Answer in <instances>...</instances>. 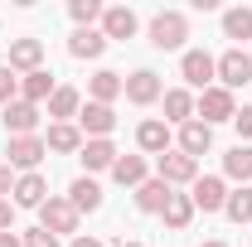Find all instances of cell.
<instances>
[{
    "label": "cell",
    "mask_w": 252,
    "mask_h": 247,
    "mask_svg": "<svg viewBox=\"0 0 252 247\" xmlns=\"http://www.w3.org/2000/svg\"><path fill=\"white\" fill-rule=\"evenodd\" d=\"M194 117H199L204 126L233 122V117H238V102H233V93H228V88H219V83H214L209 93H199V97H194Z\"/></svg>",
    "instance_id": "6da1fadb"
},
{
    "label": "cell",
    "mask_w": 252,
    "mask_h": 247,
    "mask_svg": "<svg viewBox=\"0 0 252 247\" xmlns=\"http://www.w3.org/2000/svg\"><path fill=\"white\" fill-rule=\"evenodd\" d=\"M78 218H83V214H78L68 199L49 194V199H44V209H39V228H44V233H54V238H73V233H78Z\"/></svg>",
    "instance_id": "7a4b0ae2"
},
{
    "label": "cell",
    "mask_w": 252,
    "mask_h": 247,
    "mask_svg": "<svg viewBox=\"0 0 252 247\" xmlns=\"http://www.w3.org/2000/svg\"><path fill=\"white\" fill-rule=\"evenodd\" d=\"M180 78H185L189 88L209 93V88H214V78H219V59H214V54H204V49H185V59H180Z\"/></svg>",
    "instance_id": "3957f363"
},
{
    "label": "cell",
    "mask_w": 252,
    "mask_h": 247,
    "mask_svg": "<svg viewBox=\"0 0 252 247\" xmlns=\"http://www.w3.org/2000/svg\"><path fill=\"white\" fill-rule=\"evenodd\" d=\"M185 39H189V20L180 10H160L151 20V44L156 49H185Z\"/></svg>",
    "instance_id": "277c9868"
},
{
    "label": "cell",
    "mask_w": 252,
    "mask_h": 247,
    "mask_svg": "<svg viewBox=\"0 0 252 247\" xmlns=\"http://www.w3.org/2000/svg\"><path fill=\"white\" fill-rule=\"evenodd\" d=\"M156 180H165V185H194L199 180V160H189L185 151H165L156 155Z\"/></svg>",
    "instance_id": "5b68a950"
},
{
    "label": "cell",
    "mask_w": 252,
    "mask_h": 247,
    "mask_svg": "<svg viewBox=\"0 0 252 247\" xmlns=\"http://www.w3.org/2000/svg\"><path fill=\"white\" fill-rule=\"evenodd\" d=\"M5 155H10V170H20V175H34V170H39V160L49 155V146H44V136H10Z\"/></svg>",
    "instance_id": "8992f818"
},
{
    "label": "cell",
    "mask_w": 252,
    "mask_h": 247,
    "mask_svg": "<svg viewBox=\"0 0 252 247\" xmlns=\"http://www.w3.org/2000/svg\"><path fill=\"white\" fill-rule=\"evenodd\" d=\"M122 97L131 102V107H151V102H160V97H165V88H160V73H151V68H136V73L122 83Z\"/></svg>",
    "instance_id": "52a82bcc"
},
{
    "label": "cell",
    "mask_w": 252,
    "mask_h": 247,
    "mask_svg": "<svg viewBox=\"0 0 252 247\" xmlns=\"http://www.w3.org/2000/svg\"><path fill=\"white\" fill-rule=\"evenodd\" d=\"M78 131H83V141H107V136L117 131V112L102 107V102H88V107L78 112Z\"/></svg>",
    "instance_id": "ba28073f"
},
{
    "label": "cell",
    "mask_w": 252,
    "mask_h": 247,
    "mask_svg": "<svg viewBox=\"0 0 252 247\" xmlns=\"http://www.w3.org/2000/svg\"><path fill=\"white\" fill-rule=\"evenodd\" d=\"M189 199H194V209H204V214H223V204H228L223 175H199V180L189 185Z\"/></svg>",
    "instance_id": "9c48e42d"
},
{
    "label": "cell",
    "mask_w": 252,
    "mask_h": 247,
    "mask_svg": "<svg viewBox=\"0 0 252 247\" xmlns=\"http://www.w3.org/2000/svg\"><path fill=\"white\" fill-rule=\"evenodd\" d=\"M243 83H252V54H243V49H223L219 54V88H243Z\"/></svg>",
    "instance_id": "30bf717a"
},
{
    "label": "cell",
    "mask_w": 252,
    "mask_h": 247,
    "mask_svg": "<svg viewBox=\"0 0 252 247\" xmlns=\"http://www.w3.org/2000/svg\"><path fill=\"white\" fill-rule=\"evenodd\" d=\"M136 146H141V155H165V151H175V131L160 117H151V122L136 126Z\"/></svg>",
    "instance_id": "8fae6325"
},
{
    "label": "cell",
    "mask_w": 252,
    "mask_h": 247,
    "mask_svg": "<svg viewBox=\"0 0 252 247\" xmlns=\"http://www.w3.org/2000/svg\"><path fill=\"white\" fill-rule=\"evenodd\" d=\"M10 68L25 78L44 68V39H10Z\"/></svg>",
    "instance_id": "7c38bea8"
},
{
    "label": "cell",
    "mask_w": 252,
    "mask_h": 247,
    "mask_svg": "<svg viewBox=\"0 0 252 247\" xmlns=\"http://www.w3.org/2000/svg\"><path fill=\"white\" fill-rule=\"evenodd\" d=\"M175 151H185L189 160L209 155V151H214V126H204L199 117H194V122H185V126H180V146H175Z\"/></svg>",
    "instance_id": "4fadbf2b"
},
{
    "label": "cell",
    "mask_w": 252,
    "mask_h": 247,
    "mask_svg": "<svg viewBox=\"0 0 252 247\" xmlns=\"http://www.w3.org/2000/svg\"><path fill=\"white\" fill-rule=\"evenodd\" d=\"M112 180H117L122 189H141L146 180H151V160H146V155H117Z\"/></svg>",
    "instance_id": "5bb4252c"
},
{
    "label": "cell",
    "mask_w": 252,
    "mask_h": 247,
    "mask_svg": "<svg viewBox=\"0 0 252 247\" xmlns=\"http://www.w3.org/2000/svg\"><path fill=\"white\" fill-rule=\"evenodd\" d=\"M54 93H59V83H54V73H49V68H39V73H25V78H20V102L44 107Z\"/></svg>",
    "instance_id": "9a60e30c"
},
{
    "label": "cell",
    "mask_w": 252,
    "mask_h": 247,
    "mask_svg": "<svg viewBox=\"0 0 252 247\" xmlns=\"http://www.w3.org/2000/svg\"><path fill=\"white\" fill-rule=\"evenodd\" d=\"M136 30H141V20H136L126 5H107V10H102V34H107V44H112V39H131Z\"/></svg>",
    "instance_id": "2e32d148"
},
{
    "label": "cell",
    "mask_w": 252,
    "mask_h": 247,
    "mask_svg": "<svg viewBox=\"0 0 252 247\" xmlns=\"http://www.w3.org/2000/svg\"><path fill=\"white\" fill-rule=\"evenodd\" d=\"M68 204H73L78 214H97V209H102V185H97L93 175H78V180L68 185Z\"/></svg>",
    "instance_id": "e0dca14e"
},
{
    "label": "cell",
    "mask_w": 252,
    "mask_h": 247,
    "mask_svg": "<svg viewBox=\"0 0 252 247\" xmlns=\"http://www.w3.org/2000/svg\"><path fill=\"white\" fill-rule=\"evenodd\" d=\"M122 73H112V68H97L93 83H88V102H102V107H112L117 97H122Z\"/></svg>",
    "instance_id": "ac0fdd59"
},
{
    "label": "cell",
    "mask_w": 252,
    "mask_h": 247,
    "mask_svg": "<svg viewBox=\"0 0 252 247\" xmlns=\"http://www.w3.org/2000/svg\"><path fill=\"white\" fill-rule=\"evenodd\" d=\"M44 199H49V180H44L39 170L15 180V204H20V209H44Z\"/></svg>",
    "instance_id": "d6986e66"
},
{
    "label": "cell",
    "mask_w": 252,
    "mask_h": 247,
    "mask_svg": "<svg viewBox=\"0 0 252 247\" xmlns=\"http://www.w3.org/2000/svg\"><path fill=\"white\" fill-rule=\"evenodd\" d=\"M117 146H112V141H83V151H78V160H83V170H88V175H97V170H112V165H117Z\"/></svg>",
    "instance_id": "ffe728a7"
},
{
    "label": "cell",
    "mask_w": 252,
    "mask_h": 247,
    "mask_svg": "<svg viewBox=\"0 0 252 247\" xmlns=\"http://www.w3.org/2000/svg\"><path fill=\"white\" fill-rule=\"evenodd\" d=\"M170 194H175V189L165 185V180H156V175H151L146 185L136 189V209H141V214H165V204H170Z\"/></svg>",
    "instance_id": "44dd1931"
},
{
    "label": "cell",
    "mask_w": 252,
    "mask_h": 247,
    "mask_svg": "<svg viewBox=\"0 0 252 247\" xmlns=\"http://www.w3.org/2000/svg\"><path fill=\"white\" fill-rule=\"evenodd\" d=\"M34 126H39V107L34 102H10L5 107V131L10 136H34Z\"/></svg>",
    "instance_id": "7402d4cb"
},
{
    "label": "cell",
    "mask_w": 252,
    "mask_h": 247,
    "mask_svg": "<svg viewBox=\"0 0 252 247\" xmlns=\"http://www.w3.org/2000/svg\"><path fill=\"white\" fill-rule=\"evenodd\" d=\"M44 146L59 151V155H78V151H83V131H78L73 122H54L49 136H44Z\"/></svg>",
    "instance_id": "603a6c76"
},
{
    "label": "cell",
    "mask_w": 252,
    "mask_h": 247,
    "mask_svg": "<svg viewBox=\"0 0 252 247\" xmlns=\"http://www.w3.org/2000/svg\"><path fill=\"white\" fill-rule=\"evenodd\" d=\"M194 122V93L189 88H170L165 93V126H185Z\"/></svg>",
    "instance_id": "cb8c5ba5"
},
{
    "label": "cell",
    "mask_w": 252,
    "mask_h": 247,
    "mask_svg": "<svg viewBox=\"0 0 252 247\" xmlns=\"http://www.w3.org/2000/svg\"><path fill=\"white\" fill-rule=\"evenodd\" d=\"M68 54H73V59H102V54H107V34L102 30H73Z\"/></svg>",
    "instance_id": "d4e9b609"
},
{
    "label": "cell",
    "mask_w": 252,
    "mask_h": 247,
    "mask_svg": "<svg viewBox=\"0 0 252 247\" xmlns=\"http://www.w3.org/2000/svg\"><path fill=\"white\" fill-rule=\"evenodd\" d=\"M44 107H49V117H54V122H73V117L83 112V93H78V88H59Z\"/></svg>",
    "instance_id": "484cf974"
},
{
    "label": "cell",
    "mask_w": 252,
    "mask_h": 247,
    "mask_svg": "<svg viewBox=\"0 0 252 247\" xmlns=\"http://www.w3.org/2000/svg\"><path fill=\"white\" fill-rule=\"evenodd\" d=\"M194 214H199V209H194V199H189V194H170V204H165V228H175V233H185L189 223H194Z\"/></svg>",
    "instance_id": "4316f807"
},
{
    "label": "cell",
    "mask_w": 252,
    "mask_h": 247,
    "mask_svg": "<svg viewBox=\"0 0 252 247\" xmlns=\"http://www.w3.org/2000/svg\"><path fill=\"white\" fill-rule=\"evenodd\" d=\"M223 175H228V180H238V185H248V180H252V146L238 141L233 151L223 155Z\"/></svg>",
    "instance_id": "83f0119b"
},
{
    "label": "cell",
    "mask_w": 252,
    "mask_h": 247,
    "mask_svg": "<svg viewBox=\"0 0 252 247\" xmlns=\"http://www.w3.org/2000/svg\"><path fill=\"white\" fill-rule=\"evenodd\" d=\"M223 214L233 218V223H252V185L228 189V204H223Z\"/></svg>",
    "instance_id": "f1b7e54d"
},
{
    "label": "cell",
    "mask_w": 252,
    "mask_h": 247,
    "mask_svg": "<svg viewBox=\"0 0 252 247\" xmlns=\"http://www.w3.org/2000/svg\"><path fill=\"white\" fill-rule=\"evenodd\" d=\"M223 34L228 39H252V5H238L223 15Z\"/></svg>",
    "instance_id": "f546056e"
},
{
    "label": "cell",
    "mask_w": 252,
    "mask_h": 247,
    "mask_svg": "<svg viewBox=\"0 0 252 247\" xmlns=\"http://www.w3.org/2000/svg\"><path fill=\"white\" fill-rule=\"evenodd\" d=\"M102 0H68V15L78 20V30H93V20H102Z\"/></svg>",
    "instance_id": "4dcf8cb0"
},
{
    "label": "cell",
    "mask_w": 252,
    "mask_h": 247,
    "mask_svg": "<svg viewBox=\"0 0 252 247\" xmlns=\"http://www.w3.org/2000/svg\"><path fill=\"white\" fill-rule=\"evenodd\" d=\"M10 102H20V73L10 63H0V107H10Z\"/></svg>",
    "instance_id": "1f68e13d"
},
{
    "label": "cell",
    "mask_w": 252,
    "mask_h": 247,
    "mask_svg": "<svg viewBox=\"0 0 252 247\" xmlns=\"http://www.w3.org/2000/svg\"><path fill=\"white\" fill-rule=\"evenodd\" d=\"M25 247H59V238L44 233V228H30V233H25Z\"/></svg>",
    "instance_id": "d6a6232c"
},
{
    "label": "cell",
    "mask_w": 252,
    "mask_h": 247,
    "mask_svg": "<svg viewBox=\"0 0 252 247\" xmlns=\"http://www.w3.org/2000/svg\"><path fill=\"white\" fill-rule=\"evenodd\" d=\"M233 126H238V136H243V141H252V102H248V107H238Z\"/></svg>",
    "instance_id": "836d02e7"
},
{
    "label": "cell",
    "mask_w": 252,
    "mask_h": 247,
    "mask_svg": "<svg viewBox=\"0 0 252 247\" xmlns=\"http://www.w3.org/2000/svg\"><path fill=\"white\" fill-rule=\"evenodd\" d=\"M15 194V175H10V160H0V199Z\"/></svg>",
    "instance_id": "e575fe53"
},
{
    "label": "cell",
    "mask_w": 252,
    "mask_h": 247,
    "mask_svg": "<svg viewBox=\"0 0 252 247\" xmlns=\"http://www.w3.org/2000/svg\"><path fill=\"white\" fill-rule=\"evenodd\" d=\"M0 233H15V204L0 199Z\"/></svg>",
    "instance_id": "d590c367"
},
{
    "label": "cell",
    "mask_w": 252,
    "mask_h": 247,
    "mask_svg": "<svg viewBox=\"0 0 252 247\" xmlns=\"http://www.w3.org/2000/svg\"><path fill=\"white\" fill-rule=\"evenodd\" d=\"M0 247H25V238L20 233H0Z\"/></svg>",
    "instance_id": "8d00e7d4"
},
{
    "label": "cell",
    "mask_w": 252,
    "mask_h": 247,
    "mask_svg": "<svg viewBox=\"0 0 252 247\" xmlns=\"http://www.w3.org/2000/svg\"><path fill=\"white\" fill-rule=\"evenodd\" d=\"M68 247H102V243H97V238H73Z\"/></svg>",
    "instance_id": "74e56055"
},
{
    "label": "cell",
    "mask_w": 252,
    "mask_h": 247,
    "mask_svg": "<svg viewBox=\"0 0 252 247\" xmlns=\"http://www.w3.org/2000/svg\"><path fill=\"white\" fill-rule=\"evenodd\" d=\"M199 247H228V243H199Z\"/></svg>",
    "instance_id": "f35d334b"
},
{
    "label": "cell",
    "mask_w": 252,
    "mask_h": 247,
    "mask_svg": "<svg viewBox=\"0 0 252 247\" xmlns=\"http://www.w3.org/2000/svg\"><path fill=\"white\" fill-rule=\"evenodd\" d=\"M117 247H146V243H117Z\"/></svg>",
    "instance_id": "ab89813d"
}]
</instances>
